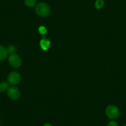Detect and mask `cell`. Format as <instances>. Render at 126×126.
<instances>
[{
    "label": "cell",
    "instance_id": "cell-1",
    "mask_svg": "<svg viewBox=\"0 0 126 126\" xmlns=\"http://www.w3.org/2000/svg\"><path fill=\"white\" fill-rule=\"evenodd\" d=\"M51 11L49 5L45 3H40L35 6V12L40 17H47Z\"/></svg>",
    "mask_w": 126,
    "mask_h": 126
},
{
    "label": "cell",
    "instance_id": "cell-2",
    "mask_svg": "<svg viewBox=\"0 0 126 126\" xmlns=\"http://www.w3.org/2000/svg\"><path fill=\"white\" fill-rule=\"evenodd\" d=\"M119 110L114 105H110L106 109V114L110 119H116L119 116Z\"/></svg>",
    "mask_w": 126,
    "mask_h": 126
},
{
    "label": "cell",
    "instance_id": "cell-3",
    "mask_svg": "<svg viewBox=\"0 0 126 126\" xmlns=\"http://www.w3.org/2000/svg\"><path fill=\"white\" fill-rule=\"evenodd\" d=\"M8 62L12 67H15V68L19 67L22 64L21 58L16 53L9 54V57H8Z\"/></svg>",
    "mask_w": 126,
    "mask_h": 126
},
{
    "label": "cell",
    "instance_id": "cell-4",
    "mask_svg": "<svg viewBox=\"0 0 126 126\" xmlns=\"http://www.w3.org/2000/svg\"><path fill=\"white\" fill-rule=\"evenodd\" d=\"M20 80H21V76H20V74L17 72H12L8 75V78H7V82L9 83V85H17L18 83L20 82Z\"/></svg>",
    "mask_w": 126,
    "mask_h": 126
},
{
    "label": "cell",
    "instance_id": "cell-5",
    "mask_svg": "<svg viewBox=\"0 0 126 126\" xmlns=\"http://www.w3.org/2000/svg\"><path fill=\"white\" fill-rule=\"evenodd\" d=\"M8 96L13 100H16L20 98V92L17 87L15 86L9 87L6 91Z\"/></svg>",
    "mask_w": 126,
    "mask_h": 126
},
{
    "label": "cell",
    "instance_id": "cell-6",
    "mask_svg": "<svg viewBox=\"0 0 126 126\" xmlns=\"http://www.w3.org/2000/svg\"><path fill=\"white\" fill-rule=\"evenodd\" d=\"M8 53L6 48L0 45V61H3L8 58Z\"/></svg>",
    "mask_w": 126,
    "mask_h": 126
},
{
    "label": "cell",
    "instance_id": "cell-7",
    "mask_svg": "<svg viewBox=\"0 0 126 126\" xmlns=\"http://www.w3.org/2000/svg\"><path fill=\"white\" fill-rule=\"evenodd\" d=\"M51 45L50 41L46 38H43L40 41V47L43 51L48 50Z\"/></svg>",
    "mask_w": 126,
    "mask_h": 126
},
{
    "label": "cell",
    "instance_id": "cell-8",
    "mask_svg": "<svg viewBox=\"0 0 126 126\" xmlns=\"http://www.w3.org/2000/svg\"><path fill=\"white\" fill-rule=\"evenodd\" d=\"M9 87V84L8 82H2L0 83V93H3V92L7 91L8 88Z\"/></svg>",
    "mask_w": 126,
    "mask_h": 126
},
{
    "label": "cell",
    "instance_id": "cell-9",
    "mask_svg": "<svg viewBox=\"0 0 126 126\" xmlns=\"http://www.w3.org/2000/svg\"><path fill=\"white\" fill-rule=\"evenodd\" d=\"M24 3L29 8H32L36 4V0H24Z\"/></svg>",
    "mask_w": 126,
    "mask_h": 126
},
{
    "label": "cell",
    "instance_id": "cell-10",
    "mask_svg": "<svg viewBox=\"0 0 126 126\" xmlns=\"http://www.w3.org/2000/svg\"><path fill=\"white\" fill-rule=\"evenodd\" d=\"M104 4H105V2L103 0H96L94 6L97 9H100L103 7Z\"/></svg>",
    "mask_w": 126,
    "mask_h": 126
},
{
    "label": "cell",
    "instance_id": "cell-11",
    "mask_svg": "<svg viewBox=\"0 0 126 126\" xmlns=\"http://www.w3.org/2000/svg\"><path fill=\"white\" fill-rule=\"evenodd\" d=\"M6 49L8 54H11L13 53H15L16 51V48L13 45H9L7 47Z\"/></svg>",
    "mask_w": 126,
    "mask_h": 126
},
{
    "label": "cell",
    "instance_id": "cell-12",
    "mask_svg": "<svg viewBox=\"0 0 126 126\" xmlns=\"http://www.w3.org/2000/svg\"><path fill=\"white\" fill-rule=\"evenodd\" d=\"M38 31H39V32L42 35H45L47 32V29H46V28L43 26L40 27L39 29H38Z\"/></svg>",
    "mask_w": 126,
    "mask_h": 126
},
{
    "label": "cell",
    "instance_id": "cell-13",
    "mask_svg": "<svg viewBox=\"0 0 126 126\" xmlns=\"http://www.w3.org/2000/svg\"><path fill=\"white\" fill-rule=\"evenodd\" d=\"M107 126H118V124L115 121H111L108 124Z\"/></svg>",
    "mask_w": 126,
    "mask_h": 126
},
{
    "label": "cell",
    "instance_id": "cell-14",
    "mask_svg": "<svg viewBox=\"0 0 126 126\" xmlns=\"http://www.w3.org/2000/svg\"><path fill=\"white\" fill-rule=\"evenodd\" d=\"M43 126H53L51 124H45V125H43Z\"/></svg>",
    "mask_w": 126,
    "mask_h": 126
},
{
    "label": "cell",
    "instance_id": "cell-15",
    "mask_svg": "<svg viewBox=\"0 0 126 126\" xmlns=\"http://www.w3.org/2000/svg\"><path fill=\"white\" fill-rule=\"evenodd\" d=\"M124 126H126V125H124Z\"/></svg>",
    "mask_w": 126,
    "mask_h": 126
},
{
    "label": "cell",
    "instance_id": "cell-16",
    "mask_svg": "<svg viewBox=\"0 0 126 126\" xmlns=\"http://www.w3.org/2000/svg\"></svg>",
    "mask_w": 126,
    "mask_h": 126
}]
</instances>
